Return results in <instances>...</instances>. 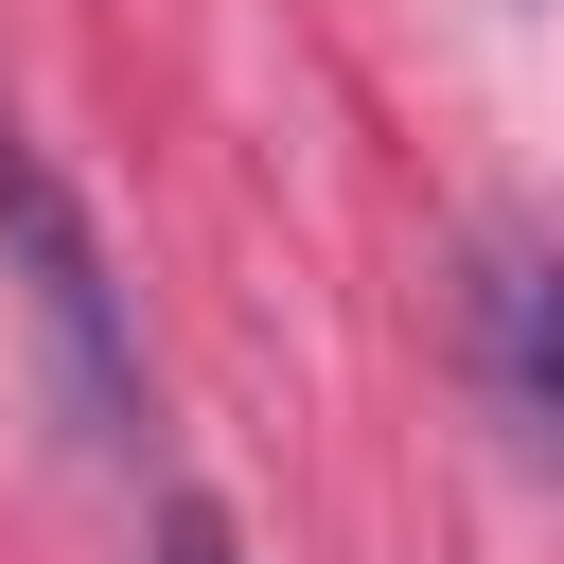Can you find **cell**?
Here are the masks:
<instances>
[{
	"instance_id": "6da1fadb",
	"label": "cell",
	"mask_w": 564,
	"mask_h": 564,
	"mask_svg": "<svg viewBox=\"0 0 564 564\" xmlns=\"http://www.w3.org/2000/svg\"><path fill=\"white\" fill-rule=\"evenodd\" d=\"M0 282H18V317H35V370H53L70 441L123 458V441H141V335H123V282H106V247H88V212H70V176L35 159L18 106H0Z\"/></svg>"
},
{
	"instance_id": "7a4b0ae2",
	"label": "cell",
	"mask_w": 564,
	"mask_h": 564,
	"mask_svg": "<svg viewBox=\"0 0 564 564\" xmlns=\"http://www.w3.org/2000/svg\"><path fill=\"white\" fill-rule=\"evenodd\" d=\"M458 352H476L494 423L529 441V476H564V247H529V229H476V282H458Z\"/></svg>"
},
{
	"instance_id": "3957f363",
	"label": "cell",
	"mask_w": 564,
	"mask_h": 564,
	"mask_svg": "<svg viewBox=\"0 0 564 564\" xmlns=\"http://www.w3.org/2000/svg\"><path fill=\"white\" fill-rule=\"evenodd\" d=\"M159 564H247V546H229V511H212V494H176V511H159Z\"/></svg>"
}]
</instances>
